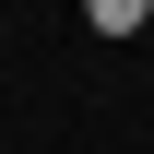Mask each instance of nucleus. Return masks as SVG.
I'll use <instances>...</instances> for the list:
<instances>
[{
    "label": "nucleus",
    "instance_id": "f257e3e1",
    "mask_svg": "<svg viewBox=\"0 0 154 154\" xmlns=\"http://www.w3.org/2000/svg\"><path fill=\"white\" fill-rule=\"evenodd\" d=\"M83 24H95V36H142V24H154V0H83Z\"/></svg>",
    "mask_w": 154,
    "mask_h": 154
}]
</instances>
